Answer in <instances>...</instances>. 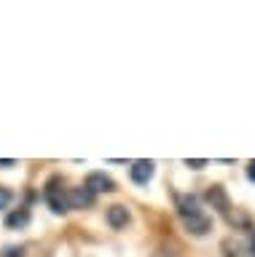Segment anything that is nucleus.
<instances>
[{"label": "nucleus", "instance_id": "obj_10", "mask_svg": "<svg viewBox=\"0 0 255 257\" xmlns=\"http://www.w3.org/2000/svg\"><path fill=\"white\" fill-rule=\"evenodd\" d=\"M11 201H14V193L9 188H0V209H6Z\"/></svg>", "mask_w": 255, "mask_h": 257}, {"label": "nucleus", "instance_id": "obj_7", "mask_svg": "<svg viewBox=\"0 0 255 257\" xmlns=\"http://www.w3.org/2000/svg\"><path fill=\"white\" fill-rule=\"evenodd\" d=\"M207 201L212 204V209H218V212H223V214H228V196H226V190L220 188V185H215V188H210L207 190V196H204Z\"/></svg>", "mask_w": 255, "mask_h": 257}, {"label": "nucleus", "instance_id": "obj_12", "mask_svg": "<svg viewBox=\"0 0 255 257\" xmlns=\"http://www.w3.org/2000/svg\"><path fill=\"white\" fill-rule=\"evenodd\" d=\"M186 166H191V169H204V166H207V161H204V158H194V161L188 158V161H186Z\"/></svg>", "mask_w": 255, "mask_h": 257}, {"label": "nucleus", "instance_id": "obj_2", "mask_svg": "<svg viewBox=\"0 0 255 257\" xmlns=\"http://www.w3.org/2000/svg\"><path fill=\"white\" fill-rule=\"evenodd\" d=\"M67 201H70V209H86L94 204V193L86 185L83 188H73V190H67Z\"/></svg>", "mask_w": 255, "mask_h": 257}, {"label": "nucleus", "instance_id": "obj_8", "mask_svg": "<svg viewBox=\"0 0 255 257\" xmlns=\"http://www.w3.org/2000/svg\"><path fill=\"white\" fill-rule=\"evenodd\" d=\"M108 222H110V228H124V225L129 222V209L121 206V204L110 206L108 209Z\"/></svg>", "mask_w": 255, "mask_h": 257}, {"label": "nucleus", "instance_id": "obj_1", "mask_svg": "<svg viewBox=\"0 0 255 257\" xmlns=\"http://www.w3.org/2000/svg\"><path fill=\"white\" fill-rule=\"evenodd\" d=\"M43 196H46V201H49V206H51L54 214H65L67 209H70L67 190L59 188V177H51L49 185H46V190H43Z\"/></svg>", "mask_w": 255, "mask_h": 257}, {"label": "nucleus", "instance_id": "obj_11", "mask_svg": "<svg viewBox=\"0 0 255 257\" xmlns=\"http://www.w3.org/2000/svg\"><path fill=\"white\" fill-rule=\"evenodd\" d=\"M22 254H25L22 246H6L3 252H0V257H22Z\"/></svg>", "mask_w": 255, "mask_h": 257}, {"label": "nucleus", "instance_id": "obj_4", "mask_svg": "<svg viewBox=\"0 0 255 257\" xmlns=\"http://www.w3.org/2000/svg\"><path fill=\"white\" fill-rule=\"evenodd\" d=\"M153 161H148V158H140V161H134L132 164V180L137 182V185H148V180L153 177Z\"/></svg>", "mask_w": 255, "mask_h": 257}, {"label": "nucleus", "instance_id": "obj_5", "mask_svg": "<svg viewBox=\"0 0 255 257\" xmlns=\"http://www.w3.org/2000/svg\"><path fill=\"white\" fill-rule=\"evenodd\" d=\"M178 212L183 220H191V217L202 214V209H199V198L194 196V193H186V196L178 198Z\"/></svg>", "mask_w": 255, "mask_h": 257}, {"label": "nucleus", "instance_id": "obj_9", "mask_svg": "<svg viewBox=\"0 0 255 257\" xmlns=\"http://www.w3.org/2000/svg\"><path fill=\"white\" fill-rule=\"evenodd\" d=\"M27 222H30V209H17V212H11L9 217H6V225L14 228V230L25 228Z\"/></svg>", "mask_w": 255, "mask_h": 257}, {"label": "nucleus", "instance_id": "obj_15", "mask_svg": "<svg viewBox=\"0 0 255 257\" xmlns=\"http://www.w3.org/2000/svg\"><path fill=\"white\" fill-rule=\"evenodd\" d=\"M9 166H14L11 158H0V169H9Z\"/></svg>", "mask_w": 255, "mask_h": 257}, {"label": "nucleus", "instance_id": "obj_13", "mask_svg": "<svg viewBox=\"0 0 255 257\" xmlns=\"http://www.w3.org/2000/svg\"><path fill=\"white\" fill-rule=\"evenodd\" d=\"M153 257H178V254H175L172 249H156V252H153Z\"/></svg>", "mask_w": 255, "mask_h": 257}, {"label": "nucleus", "instance_id": "obj_14", "mask_svg": "<svg viewBox=\"0 0 255 257\" xmlns=\"http://www.w3.org/2000/svg\"><path fill=\"white\" fill-rule=\"evenodd\" d=\"M247 180L255 182V161H250V166H247Z\"/></svg>", "mask_w": 255, "mask_h": 257}, {"label": "nucleus", "instance_id": "obj_3", "mask_svg": "<svg viewBox=\"0 0 255 257\" xmlns=\"http://www.w3.org/2000/svg\"><path fill=\"white\" fill-rule=\"evenodd\" d=\"M86 188H89L94 196H97V193H110L116 188L113 185V180H110L108 174H102V172H92L89 177H86Z\"/></svg>", "mask_w": 255, "mask_h": 257}, {"label": "nucleus", "instance_id": "obj_6", "mask_svg": "<svg viewBox=\"0 0 255 257\" xmlns=\"http://www.w3.org/2000/svg\"><path fill=\"white\" fill-rule=\"evenodd\" d=\"M183 225H186L188 233H194V236H204V233H210V228H212V220H210V217H207V214L202 212V214L191 217V220H183Z\"/></svg>", "mask_w": 255, "mask_h": 257}, {"label": "nucleus", "instance_id": "obj_16", "mask_svg": "<svg viewBox=\"0 0 255 257\" xmlns=\"http://www.w3.org/2000/svg\"><path fill=\"white\" fill-rule=\"evenodd\" d=\"M250 252L255 254V236H252V241H250Z\"/></svg>", "mask_w": 255, "mask_h": 257}]
</instances>
